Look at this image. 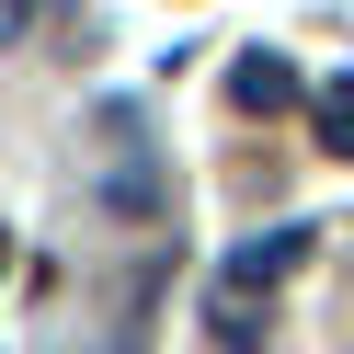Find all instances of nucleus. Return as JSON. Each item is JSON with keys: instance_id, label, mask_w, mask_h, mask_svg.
I'll return each instance as SVG.
<instances>
[{"instance_id": "1", "label": "nucleus", "mask_w": 354, "mask_h": 354, "mask_svg": "<svg viewBox=\"0 0 354 354\" xmlns=\"http://www.w3.org/2000/svg\"><path fill=\"white\" fill-rule=\"evenodd\" d=\"M92 194L126 229H160L171 217V160H160V138H149V115H126V103L92 115Z\"/></svg>"}, {"instance_id": "2", "label": "nucleus", "mask_w": 354, "mask_h": 354, "mask_svg": "<svg viewBox=\"0 0 354 354\" xmlns=\"http://www.w3.org/2000/svg\"><path fill=\"white\" fill-rule=\"evenodd\" d=\"M308 240H320V229H252V240H229V252H217L206 308H217V331H229V354H263V297L308 263Z\"/></svg>"}, {"instance_id": "3", "label": "nucleus", "mask_w": 354, "mask_h": 354, "mask_svg": "<svg viewBox=\"0 0 354 354\" xmlns=\"http://www.w3.org/2000/svg\"><path fill=\"white\" fill-rule=\"evenodd\" d=\"M229 103L240 115H286V103H308V80L286 69L274 46H252V57H229Z\"/></svg>"}, {"instance_id": "4", "label": "nucleus", "mask_w": 354, "mask_h": 354, "mask_svg": "<svg viewBox=\"0 0 354 354\" xmlns=\"http://www.w3.org/2000/svg\"><path fill=\"white\" fill-rule=\"evenodd\" d=\"M308 126H320V149H331V160H354V69L308 92Z\"/></svg>"}, {"instance_id": "5", "label": "nucleus", "mask_w": 354, "mask_h": 354, "mask_svg": "<svg viewBox=\"0 0 354 354\" xmlns=\"http://www.w3.org/2000/svg\"><path fill=\"white\" fill-rule=\"evenodd\" d=\"M57 12H69V0H0V46H12V35H35V24H57Z\"/></svg>"}]
</instances>
